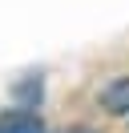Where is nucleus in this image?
I'll use <instances>...</instances> for the list:
<instances>
[{"mask_svg": "<svg viewBox=\"0 0 129 133\" xmlns=\"http://www.w3.org/2000/svg\"><path fill=\"white\" fill-rule=\"evenodd\" d=\"M0 133H44V121L28 109H4L0 113Z\"/></svg>", "mask_w": 129, "mask_h": 133, "instance_id": "1", "label": "nucleus"}, {"mask_svg": "<svg viewBox=\"0 0 129 133\" xmlns=\"http://www.w3.org/2000/svg\"><path fill=\"white\" fill-rule=\"evenodd\" d=\"M101 105L109 109V113L129 117V77H117L113 85H105V93H101Z\"/></svg>", "mask_w": 129, "mask_h": 133, "instance_id": "2", "label": "nucleus"}, {"mask_svg": "<svg viewBox=\"0 0 129 133\" xmlns=\"http://www.w3.org/2000/svg\"><path fill=\"white\" fill-rule=\"evenodd\" d=\"M77 133H89V129H77Z\"/></svg>", "mask_w": 129, "mask_h": 133, "instance_id": "3", "label": "nucleus"}]
</instances>
